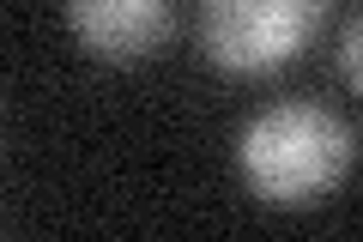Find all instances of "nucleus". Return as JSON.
I'll list each match as a JSON object with an SVG mask.
<instances>
[{"mask_svg": "<svg viewBox=\"0 0 363 242\" xmlns=\"http://www.w3.org/2000/svg\"><path fill=\"white\" fill-rule=\"evenodd\" d=\"M357 164V140L327 103H272L236 133V170L267 206H315Z\"/></svg>", "mask_w": 363, "mask_h": 242, "instance_id": "f257e3e1", "label": "nucleus"}, {"mask_svg": "<svg viewBox=\"0 0 363 242\" xmlns=\"http://www.w3.org/2000/svg\"><path fill=\"white\" fill-rule=\"evenodd\" d=\"M315 13L297 0H200V49L224 73H272L297 61Z\"/></svg>", "mask_w": 363, "mask_h": 242, "instance_id": "f03ea898", "label": "nucleus"}, {"mask_svg": "<svg viewBox=\"0 0 363 242\" xmlns=\"http://www.w3.org/2000/svg\"><path fill=\"white\" fill-rule=\"evenodd\" d=\"M67 25L85 55L128 67L169 37V0H67Z\"/></svg>", "mask_w": 363, "mask_h": 242, "instance_id": "7ed1b4c3", "label": "nucleus"}, {"mask_svg": "<svg viewBox=\"0 0 363 242\" xmlns=\"http://www.w3.org/2000/svg\"><path fill=\"white\" fill-rule=\"evenodd\" d=\"M339 73L351 91H363V18H351L345 37H339Z\"/></svg>", "mask_w": 363, "mask_h": 242, "instance_id": "20e7f679", "label": "nucleus"}]
</instances>
